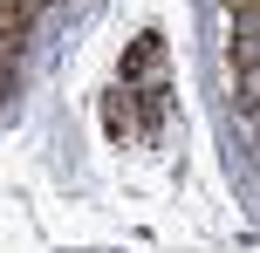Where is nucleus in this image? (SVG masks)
I'll return each mask as SVG.
<instances>
[{
    "label": "nucleus",
    "instance_id": "1",
    "mask_svg": "<svg viewBox=\"0 0 260 253\" xmlns=\"http://www.w3.org/2000/svg\"><path fill=\"white\" fill-rule=\"evenodd\" d=\"M157 62H165V41L157 34H137L123 55V89H144V82H157Z\"/></svg>",
    "mask_w": 260,
    "mask_h": 253
}]
</instances>
